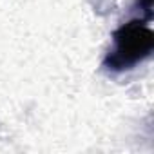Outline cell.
I'll use <instances>...</instances> for the list:
<instances>
[{
  "label": "cell",
  "mask_w": 154,
  "mask_h": 154,
  "mask_svg": "<svg viewBox=\"0 0 154 154\" xmlns=\"http://www.w3.org/2000/svg\"><path fill=\"white\" fill-rule=\"evenodd\" d=\"M125 36L120 38V54L122 56H127V58H140L143 54H147L150 51V45H152V35L149 29H143V27H127L123 29Z\"/></svg>",
  "instance_id": "6da1fadb"
}]
</instances>
